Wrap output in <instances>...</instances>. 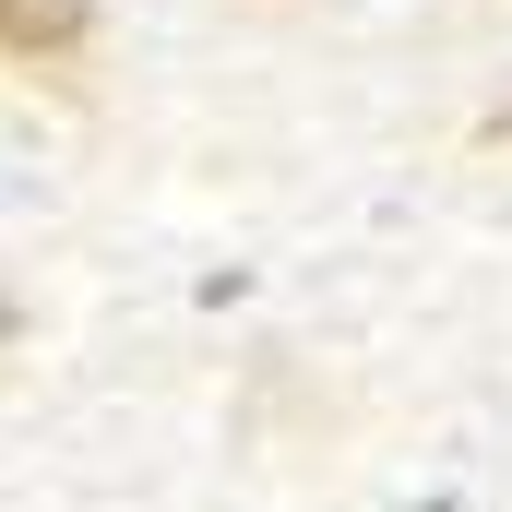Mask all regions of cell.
I'll list each match as a JSON object with an SVG mask.
<instances>
[{"label":"cell","mask_w":512,"mask_h":512,"mask_svg":"<svg viewBox=\"0 0 512 512\" xmlns=\"http://www.w3.org/2000/svg\"><path fill=\"white\" fill-rule=\"evenodd\" d=\"M84 24H96V0H0V60H60V48H84Z\"/></svg>","instance_id":"1"},{"label":"cell","mask_w":512,"mask_h":512,"mask_svg":"<svg viewBox=\"0 0 512 512\" xmlns=\"http://www.w3.org/2000/svg\"><path fill=\"white\" fill-rule=\"evenodd\" d=\"M0 334H12V298H0Z\"/></svg>","instance_id":"2"},{"label":"cell","mask_w":512,"mask_h":512,"mask_svg":"<svg viewBox=\"0 0 512 512\" xmlns=\"http://www.w3.org/2000/svg\"><path fill=\"white\" fill-rule=\"evenodd\" d=\"M441 512H453V501H441Z\"/></svg>","instance_id":"3"}]
</instances>
